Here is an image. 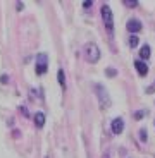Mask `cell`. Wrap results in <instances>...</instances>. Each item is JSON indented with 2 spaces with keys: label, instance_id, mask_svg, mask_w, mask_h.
I'll return each mask as SVG.
<instances>
[{
  "label": "cell",
  "instance_id": "obj_7",
  "mask_svg": "<svg viewBox=\"0 0 155 158\" xmlns=\"http://www.w3.org/2000/svg\"><path fill=\"white\" fill-rule=\"evenodd\" d=\"M135 67H136V71H138L140 76H147L148 67H147V64H145L143 60H136V62H135Z\"/></svg>",
  "mask_w": 155,
  "mask_h": 158
},
{
  "label": "cell",
  "instance_id": "obj_9",
  "mask_svg": "<svg viewBox=\"0 0 155 158\" xmlns=\"http://www.w3.org/2000/svg\"><path fill=\"white\" fill-rule=\"evenodd\" d=\"M140 57H141V60H147L148 57H150V47H148V45H143V47H141V50H140Z\"/></svg>",
  "mask_w": 155,
  "mask_h": 158
},
{
  "label": "cell",
  "instance_id": "obj_3",
  "mask_svg": "<svg viewBox=\"0 0 155 158\" xmlns=\"http://www.w3.org/2000/svg\"><path fill=\"white\" fill-rule=\"evenodd\" d=\"M47 69H48L47 53H38V55H36V74H45Z\"/></svg>",
  "mask_w": 155,
  "mask_h": 158
},
{
  "label": "cell",
  "instance_id": "obj_10",
  "mask_svg": "<svg viewBox=\"0 0 155 158\" xmlns=\"http://www.w3.org/2000/svg\"><path fill=\"white\" fill-rule=\"evenodd\" d=\"M127 43H129V47H131V48H135V47H138L140 38H138L136 35H131V36H129V41H127Z\"/></svg>",
  "mask_w": 155,
  "mask_h": 158
},
{
  "label": "cell",
  "instance_id": "obj_13",
  "mask_svg": "<svg viewBox=\"0 0 155 158\" xmlns=\"http://www.w3.org/2000/svg\"><path fill=\"white\" fill-rule=\"evenodd\" d=\"M140 134H141V136H140V139H141V141H147V131L141 129V131H140Z\"/></svg>",
  "mask_w": 155,
  "mask_h": 158
},
{
  "label": "cell",
  "instance_id": "obj_1",
  "mask_svg": "<svg viewBox=\"0 0 155 158\" xmlns=\"http://www.w3.org/2000/svg\"><path fill=\"white\" fill-rule=\"evenodd\" d=\"M84 57H86L88 62H92V64L98 62V59H100V50H98V47H97V43L90 41V43L84 45Z\"/></svg>",
  "mask_w": 155,
  "mask_h": 158
},
{
  "label": "cell",
  "instance_id": "obj_5",
  "mask_svg": "<svg viewBox=\"0 0 155 158\" xmlns=\"http://www.w3.org/2000/svg\"><path fill=\"white\" fill-rule=\"evenodd\" d=\"M110 127H112V132H114V134H121V132H123V129H124V120L121 117L114 118Z\"/></svg>",
  "mask_w": 155,
  "mask_h": 158
},
{
  "label": "cell",
  "instance_id": "obj_8",
  "mask_svg": "<svg viewBox=\"0 0 155 158\" xmlns=\"http://www.w3.org/2000/svg\"><path fill=\"white\" fill-rule=\"evenodd\" d=\"M35 124H36V127H43V124H45V114L43 112H36L35 114Z\"/></svg>",
  "mask_w": 155,
  "mask_h": 158
},
{
  "label": "cell",
  "instance_id": "obj_18",
  "mask_svg": "<svg viewBox=\"0 0 155 158\" xmlns=\"http://www.w3.org/2000/svg\"><path fill=\"white\" fill-rule=\"evenodd\" d=\"M83 7H84V9H88V7H92V2H84V4H83Z\"/></svg>",
  "mask_w": 155,
  "mask_h": 158
},
{
  "label": "cell",
  "instance_id": "obj_4",
  "mask_svg": "<svg viewBox=\"0 0 155 158\" xmlns=\"http://www.w3.org/2000/svg\"><path fill=\"white\" fill-rule=\"evenodd\" d=\"M95 89L98 91L97 95H98V98H100V105H102V108L110 107V98H109L107 91L103 89V86H100V84H95Z\"/></svg>",
  "mask_w": 155,
  "mask_h": 158
},
{
  "label": "cell",
  "instance_id": "obj_2",
  "mask_svg": "<svg viewBox=\"0 0 155 158\" xmlns=\"http://www.w3.org/2000/svg\"><path fill=\"white\" fill-rule=\"evenodd\" d=\"M102 19H103L105 28L112 33V29H114V17H112V10H110L109 5H103L102 7Z\"/></svg>",
  "mask_w": 155,
  "mask_h": 158
},
{
  "label": "cell",
  "instance_id": "obj_12",
  "mask_svg": "<svg viewBox=\"0 0 155 158\" xmlns=\"http://www.w3.org/2000/svg\"><path fill=\"white\" fill-rule=\"evenodd\" d=\"M124 4H126L127 7H136V5H138V2H136V0H126Z\"/></svg>",
  "mask_w": 155,
  "mask_h": 158
},
{
  "label": "cell",
  "instance_id": "obj_15",
  "mask_svg": "<svg viewBox=\"0 0 155 158\" xmlns=\"http://www.w3.org/2000/svg\"><path fill=\"white\" fill-rule=\"evenodd\" d=\"M107 74H109V76H115L117 72H115L114 69H107Z\"/></svg>",
  "mask_w": 155,
  "mask_h": 158
},
{
  "label": "cell",
  "instance_id": "obj_17",
  "mask_svg": "<svg viewBox=\"0 0 155 158\" xmlns=\"http://www.w3.org/2000/svg\"><path fill=\"white\" fill-rule=\"evenodd\" d=\"M21 112H23L24 115H29V114H28V108H26V107H21Z\"/></svg>",
  "mask_w": 155,
  "mask_h": 158
},
{
  "label": "cell",
  "instance_id": "obj_6",
  "mask_svg": "<svg viewBox=\"0 0 155 158\" xmlns=\"http://www.w3.org/2000/svg\"><path fill=\"white\" fill-rule=\"evenodd\" d=\"M127 29L131 33H138L140 29H141V23H140L138 19H129L127 21Z\"/></svg>",
  "mask_w": 155,
  "mask_h": 158
},
{
  "label": "cell",
  "instance_id": "obj_14",
  "mask_svg": "<svg viewBox=\"0 0 155 158\" xmlns=\"http://www.w3.org/2000/svg\"><path fill=\"white\" fill-rule=\"evenodd\" d=\"M145 114H147V112H145V110H140V112H136V114H135V118H141V117H143Z\"/></svg>",
  "mask_w": 155,
  "mask_h": 158
},
{
  "label": "cell",
  "instance_id": "obj_16",
  "mask_svg": "<svg viewBox=\"0 0 155 158\" xmlns=\"http://www.w3.org/2000/svg\"><path fill=\"white\" fill-rule=\"evenodd\" d=\"M0 81H2V83L5 84V83H7V81H9V77H7V76H5V74H4V76H2V77H0Z\"/></svg>",
  "mask_w": 155,
  "mask_h": 158
},
{
  "label": "cell",
  "instance_id": "obj_11",
  "mask_svg": "<svg viewBox=\"0 0 155 158\" xmlns=\"http://www.w3.org/2000/svg\"><path fill=\"white\" fill-rule=\"evenodd\" d=\"M57 79H59V84H60V86H66V76H64V71H62V69H59V72H57Z\"/></svg>",
  "mask_w": 155,
  "mask_h": 158
}]
</instances>
